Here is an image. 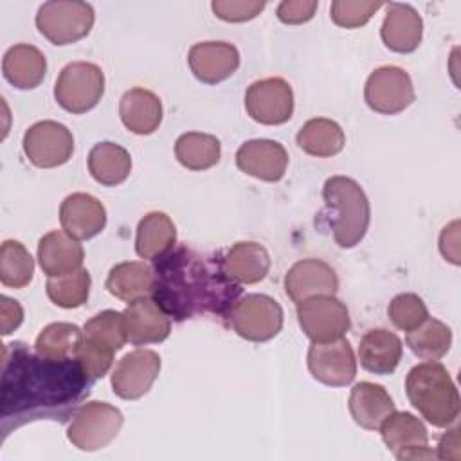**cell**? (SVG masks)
<instances>
[{"label":"cell","instance_id":"cell-1","mask_svg":"<svg viewBox=\"0 0 461 461\" xmlns=\"http://www.w3.org/2000/svg\"><path fill=\"white\" fill-rule=\"evenodd\" d=\"M92 382L76 358L54 360L31 353L23 342L2 344V436L36 420L67 421Z\"/></svg>","mask_w":461,"mask_h":461},{"label":"cell","instance_id":"cell-2","mask_svg":"<svg viewBox=\"0 0 461 461\" xmlns=\"http://www.w3.org/2000/svg\"><path fill=\"white\" fill-rule=\"evenodd\" d=\"M153 299L175 321L212 317L225 321L241 295L223 267V256L178 245L155 261Z\"/></svg>","mask_w":461,"mask_h":461},{"label":"cell","instance_id":"cell-3","mask_svg":"<svg viewBox=\"0 0 461 461\" xmlns=\"http://www.w3.org/2000/svg\"><path fill=\"white\" fill-rule=\"evenodd\" d=\"M411 405L434 427H448L459 416V393L447 367L438 360L414 366L405 378Z\"/></svg>","mask_w":461,"mask_h":461},{"label":"cell","instance_id":"cell-4","mask_svg":"<svg viewBox=\"0 0 461 461\" xmlns=\"http://www.w3.org/2000/svg\"><path fill=\"white\" fill-rule=\"evenodd\" d=\"M322 198L337 245L342 249L358 245L371 221L369 200L360 184L342 175L330 176L324 182Z\"/></svg>","mask_w":461,"mask_h":461},{"label":"cell","instance_id":"cell-5","mask_svg":"<svg viewBox=\"0 0 461 461\" xmlns=\"http://www.w3.org/2000/svg\"><path fill=\"white\" fill-rule=\"evenodd\" d=\"M128 342L122 312L104 310L86 321L76 351V360L92 378H103L112 367L113 355Z\"/></svg>","mask_w":461,"mask_h":461},{"label":"cell","instance_id":"cell-6","mask_svg":"<svg viewBox=\"0 0 461 461\" xmlns=\"http://www.w3.org/2000/svg\"><path fill=\"white\" fill-rule=\"evenodd\" d=\"M122 412L106 403L90 400L81 403L67 429L68 441L85 452H95L108 447L122 427Z\"/></svg>","mask_w":461,"mask_h":461},{"label":"cell","instance_id":"cell-7","mask_svg":"<svg viewBox=\"0 0 461 461\" xmlns=\"http://www.w3.org/2000/svg\"><path fill=\"white\" fill-rule=\"evenodd\" d=\"M94 20V7L77 0L45 2L36 13L38 31L54 45H68L88 36Z\"/></svg>","mask_w":461,"mask_h":461},{"label":"cell","instance_id":"cell-8","mask_svg":"<svg viewBox=\"0 0 461 461\" xmlns=\"http://www.w3.org/2000/svg\"><path fill=\"white\" fill-rule=\"evenodd\" d=\"M104 94V74L101 67L90 61H74L61 68L54 97L58 104L70 113L92 110Z\"/></svg>","mask_w":461,"mask_h":461},{"label":"cell","instance_id":"cell-9","mask_svg":"<svg viewBox=\"0 0 461 461\" xmlns=\"http://www.w3.org/2000/svg\"><path fill=\"white\" fill-rule=\"evenodd\" d=\"M227 321L241 339L267 342L283 328V308L270 295L249 294L234 303Z\"/></svg>","mask_w":461,"mask_h":461},{"label":"cell","instance_id":"cell-10","mask_svg":"<svg viewBox=\"0 0 461 461\" xmlns=\"http://www.w3.org/2000/svg\"><path fill=\"white\" fill-rule=\"evenodd\" d=\"M297 321L312 342H330L349 331V312L335 295H317L297 304Z\"/></svg>","mask_w":461,"mask_h":461},{"label":"cell","instance_id":"cell-11","mask_svg":"<svg viewBox=\"0 0 461 461\" xmlns=\"http://www.w3.org/2000/svg\"><path fill=\"white\" fill-rule=\"evenodd\" d=\"M364 99L373 112L394 115L409 108L414 101L411 76L394 65L375 68L364 86Z\"/></svg>","mask_w":461,"mask_h":461},{"label":"cell","instance_id":"cell-12","mask_svg":"<svg viewBox=\"0 0 461 461\" xmlns=\"http://www.w3.org/2000/svg\"><path fill=\"white\" fill-rule=\"evenodd\" d=\"M23 153L31 164L41 169L63 166L74 153L70 130L58 121H40L23 135Z\"/></svg>","mask_w":461,"mask_h":461},{"label":"cell","instance_id":"cell-13","mask_svg":"<svg viewBox=\"0 0 461 461\" xmlns=\"http://www.w3.org/2000/svg\"><path fill=\"white\" fill-rule=\"evenodd\" d=\"M247 113L259 124H283L294 113V92L283 77L254 81L245 92Z\"/></svg>","mask_w":461,"mask_h":461},{"label":"cell","instance_id":"cell-14","mask_svg":"<svg viewBox=\"0 0 461 461\" xmlns=\"http://www.w3.org/2000/svg\"><path fill=\"white\" fill-rule=\"evenodd\" d=\"M308 369L324 385H349L357 375V358L351 344L344 337L330 342H312L308 349Z\"/></svg>","mask_w":461,"mask_h":461},{"label":"cell","instance_id":"cell-15","mask_svg":"<svg viewBox=\"0 0 461 461\" xmlns=\"http://www.w3.org/2000/svg\"><path fill=\"white\" fill-rule=\"evenodd\" d=\"M385 447L396 459H430L436 454L429 448V432L420 418L411 412H391L380 425Z\"/></svg>","mask_w":461,"mask_h":461},{"label":"cell","instance_id":"cell-16","mask_svg":"<svg viewBox=\"0 0 461 461\" xmlns=\"http://www.w3.org/2000/svg\"><path fill=\"white\" fill-rule=\"evenodd\" d=\"M160 373V357L153 349H133L126 353L112 373V389L122 400L144 396Z\"/></svg>","mask_w":461,"mask_h":461},{"label":"cell","instance_id":"cell-17","mask_svg":"<svg viewBox=\"0 0 461 461\" xmlns=\"http://www.w3.org/2000/svg\"><path fill=\"white\" fill-rule=\"evenodd\" d=\"M337 290L339 277L322 259H301L294 263L285 276V292L297 304L317 295H335Z\"/></svg>","mask_w":461,"mask_h":461},{"label":"cell","instance_id":"cell-18","mask_svg":"<svg viewBox=\"0 0 461 461\" xmlns=\"http://www.w3.org/2000/svg\"><path fill=\"white\" fill-rule=\"evenodd\" d=\"M122 317L126 337L135 346L158 344L169 337L171 317L151 297L128 303Z\"/></svg>","mask_w":461,"mask_h":461},{"label":"cell","instance_id":"cell-19","mask_svg":"<svg viewBox=\"0 0 461 461\" xmlns=\"http://www.w3.org/2000/svg\"><path fill=\"white\" fill-rule=\"evenodd\" d=\"M236 166L258 180L279 182L286 173L288 153L277 140L252 139L238 148Z\"/></svg>","mask_w":461,"mask_h":461},{"label":"cell","instance_id":"cell-20","mask_svg":"<svg viewBox=\"0 0 461 461\" xmlns=\"http://www.w3.org/2000/svg\"><path fill=\"white\" fill-rule=\"evenodd\" d=\"M187 63L198 81L216 85L238 70L240 52L227 41H200L189 49Z\"/></svg>","mask_w":461,"mask_h":461},{"label":"cell","instance_id":"cell-21","mask_svg":"<svg viewBox=\"0 0 461 461\" xmlns=\"http://www.w3.org/2000/svg\"><path fill=\"white\" fill-rule=\"evenodd\" d=\"M59 221L63 230L76 240H90L104 229L106 209L88 193H72L61 202Z\"/></svg>","mask_w":461,"mask_h":461},{"label":"cell","instance_id":"cell-22","mask_svg":"<svg viewBox=\"0 0 461 461\" xmlns=\"http://www.w3.org/2000/svg\"><path fill=\"white\" fill-rule=\"evenodd\" d=\"M382 41L387 49L407 54L420 47L423 36V20L409 4L391 2L380 29Z\"/></svg>","mask_w":461,"mask_h":461},{"label":"cell","instance_id":"cell-23","mask_svg":"<svg viewBox=\"0 0 461 461\" xmlns=\"http://www.w3.org/2000/svg\"><path fill=\"white\" fill-rule=\"evenodd\" d=\"M85 250L65 230H50L38 241V261L47 277L65 276L81 268Z\"/></svg>","mask_w":461,"mask_h":461},{"label":"cell","instance_id":"cell-24","mask_svg":"<svg viewBox=\"0 0 461 461\" xmlns=\"http://www.w3.org/2000/svg\"><path fill=\"white\" fill-rule=\"evenodd\" d=\"M348 407L355 423L367 430H378L382 421L396 411L385 387L373 382L355 384L349 393Z\"/></svg>","mask_w":461,"mask_h":461},{"label":"cell","instance_id":"cell-25","mask_svg":"<svg viewBox=\"0 0 461 461\" xmlns=\"http://www.w3.org/2000/svg\"><path fill=\"white\" fill-rule=\"evenodd\" d=\"M402 340L396 333L375 328L364 333L358 344L360 366L375 375H391L402 360Z\"/></svg>","mask_w":461,"mask_h":461},{"label":"cell","instance_id":"cell-26","mask_svg":"<svg viewBox=\"0 0 461 461\" xmlns=\"http://www.w3.org/2000/svg\"><path fill=\"white\" fill-rule=\"evenodd\" d=\"M4 77L20 90L40 86L47 72V59L40 49L29 43H18L5 50L2 59Z\"/></svg>","mask_w":461,"mask_h":461},{"label":"cell","instance_id":"cell-27","mask_svg":"<svg viewBox=\"0 0 461 461\" xmlns=\"http://www.w3.org/2000/svg\"><path fill=\"white\" fill-rule=\"evenodd\" d=\"M119 115L122 124L137 135H149L162 122V103L157 94L146 88H131L119 101Z\"/></svg>","mask_w":461,"mask_h":461},{"label":"cell","instance_id":"cell-28","mask_svg":"<svg viewBox=\"0 0 461 461\" xmlns=\"http://www.w3.org/2000/svg\"><path fill=\"white\" fill-rule=\"evenodd\" d=\"M225 272L238 285H256L270 270V256L258 241H238L223 256Z\"/></svg>","mask_w":461,"mask_h":461},{"label":"cell","instance_id":"cell-29","mask_svg":"<svg viewBox=\"0 0 461 461\" xmlns=\"http://www.w3.org/2000/svg\"><path fill=\"white\" fill-rule=\"evenodd\" d=\"M155 274L153 267L144 261H122L112 267L106 277V290L124 301L131 303L137 299H144L153 295Z\"/></svg>","mask_w":461,"mask_h":461},{"label":"cell","instance_id":"cell-30","mask_svg":"<svg viewBox=\"0 0 461 461\" xmlns=\"http://www.w3.org/2000/svg\"><path fill=\"white\" fill-rule=\"evenodd\" d=\"M175 241L176 227L166 212H148L137 225L135 250L142 259H160L175 249Z\"/></svg>","mask_w":461,"mask_h":461},{"label":"cell","instance_id":"cell-31","mask_svg":"<svg viewBox=\"0 0 461 461\" xmlns=\"http://www.w3.org/2000/svg\"><path fill=\"white\" fill-rule=\"evenodd\" d=\"M295 140L304 153L328 158L342 151L346 144V135L339 122L326 117H315L301 126Z\"/></svg>","mask_w":461,"mask_h":461},{"label":"cell","instance_id":"cell-32","mask_svg":"<svg viewBox=\"0 0 461 461\" xmlns=\"http://www.w3.org/2000/svg\"><path fill=\"white\" fill-rule=\"evenodd\" d=\"M88 171L101 185L113 187L128 178L131 157L115 142H99L88 153Z\"/></svg>","mask_w":461,"mask_h":461},{"label":"cell","instance_id":"cell-33","mask_svg":"<svg viewBox=\"0 0 461 461\" xmlns=\"http://www.w3.org/2000/svg\"><path fill=\"white\" fill-rule=\"evenodd\" d=\"M220 140L211 133L187 131L182 133L175 142L176 160L191 171H203L216 166L220 162Z\"/></svg>","mask_w":461,"mask_h":461},{"label":"cell","instance_id":"cell-34","mask_svg":"<svg viewBox=\"0 0 461 461\" xmlns=\"http://www.w3.org/2000/svg\"><path fill=\"white\" fill-rule=\"evenodd\" d=\"M405 342L421 360H439L452 346V330L445 322L427 317L418 328L407 331Z\"/></svg>","mask_w":461,"mask_h":461},{"label":"cell","instance_id":"cell-35","mask_svg":"<svg viewBox=\"0 0 461 461\" xmlns=\"http://www.w3.org/2000/svg\"><path fill=\"white\" fill-rule=\"evenodd\" d=\"M83 331L70 322H52L45 326L34 342V351L41 357L65 360L76 358L77 346L81 342Z\"/></svg>","mask_w":461,"mask_h":461},{"label":"cell","instance_id":"cell-36","mask_svg":"<svg viewBox=\"0 0 461 461\" xmlns=\"http://www.w3.org/2000/svg\"><path fill=\"white\" fill-rule=\"evenodd\" d=\"M34 261L29 250L16 240H5L0 249V281L9 288H23L31 283Z\"/></svg>","mask_w":461,"mask_h":461},{"label":"cell","instance_id":"cell-37","mask_svg":"<svg viewBox=\"0 0 461 461\" xmlns=\"http://www.w3.org/2000/svg\"><path fill=\"white\" fill-rule=\"evenodd\" d=\"M90 274L85 268H79L76 272L49 277L45 290L49 299L59 306V308H77L86 303L90 294Z\"/></svg>","mask_w":461,"mask_h":461},{"label":"cell","instance_id":"cell-38","mask_svg":"<svg viewBox=\"0 0 461 461\" xmlns=\"http://www.w3.org/2000/svg\"><path fill=\"white\" fill-rule=\"evenodd\" d=\"M387 315L398 330L411 331V330L418 328L429 317V310L421 297L407 292V294H398L396 297H393V301L389 303V308H387Z\"/></svg>","mask_w":461,"mask_h":461},{"label":"cell","instance_id":"cell-39","mask_svg":"<svg viewBox=\"0 0 461 461\" xmlns=\"http://www.w3.org/2000/svg\"><path fill=\"white\" fill-rule=\"evenodd\" d=\"M384 7V2H366V0H335L330 7L331 20L344 29H357L366 25L371 16Z\"/></svg>","mask_w":461,"mask_h":461},{"label":"cell","instance_id":"cell-40","mask_svg":"<svg viewBox=\"0 0 461 461\" xmlns=\"http://www.w3.org/2000/svg\"><path fill=\"white\" fill-rule=\"evenodd\" d=\"M265 2H245V0H214L211 4L212 13L223 22H249L256 18L263 9Z\"/></svg>","mask_w":461,"mask_h":461},{"label":"cell","instance_id":"cell-41","mask_svg":"<svg viewBox=\"0 0 461 461\" xmlns=\"http://www.w3.org/2000/svg\"><path fill=\"white\" fill-rule=\"evenodd\" d=\"M319 2L315 0H285L277 5V18L288 25H299L313 18Z\"/></svg>","mask_w":461,"mask_h":461},{"label":"cell","instance_id":"cell-42","mask_svg":"<svg viewBox=\"0 0 461 461\" xmlns=\"http://www.w3.org/2000/svg\"><path fill=\"white\" fill-rule=\"evenodd\" d=\"M23 321V310L18 301L2 295L0 297V331L2 335L13 333Z\"/></svg>","mask_w":461,"mask_h":461},{"label":"cell","instance_id":"cell-43","mask_svg":"<svg viewBox=\"0 0 461 461\" xmlns=\"http://www.w3.org/2000/svg\"><path fill=\"white\" fill-rule=\"evenodd\" d=\"M439 250L445 259L459 265V221L448 223L439 236Z\"/></svg>","mask_w":461,"mask_h":461},{"label":"cell","instance_id":"cell-44","mask_svg":"<svg viewBox=\"0 0 461 461\" xmlns=\"http://www.w3.org/2000/svg\"><path fill=\"white\" fill-rule=\"evenodd\" d=\"M438 457L441 459H457L459 457V429L454 427L447 430L438 445Z\"/></svg>","mask_w":461,"mask_h":461}]
</instances>
